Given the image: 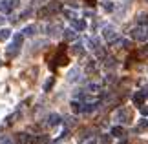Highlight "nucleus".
Here are the masks:
<instances>
[{
  "mask_svg": "<svg viewBox=\"0 0 148 144\" xmlns=\"http://www.w3.org/2000/svg\"><path fill=\"white\" fill-rule=\"evenodd\" d=\"M137 20H139V24H148V13H141L137 16Z\"/></svg>",
  "mask_w": 148,
  "mask_h": 144,
  "instance_id": "9b49d317",
  "label": "nucleus"
},
{
  "mask_svg": "<svg viewBox=\"0 0 148 144\" xmlns=\"http://www.w3.org/2000/svg\"><path fill=\"white\" fill-rule=\"evenodd\" d=\"M146 38H148V29H146Z\"/></svg>",
  "mask_w": 148,
  "mask_h": 144,
  "instance_id": "4be33fe9",
  "label": "nucleus"
},
{
  "mask_svg": "<svg viewBox=\"0 0 148 144\" xmlns=\"http://www.w3.org/2000/svg\"><path fill=\"white\" fill-rule=\"evenodd\" d=\"M143 100H145V93H143V91H139V93H135V95H134V102H135L137 106L143 104Z\"/></svg>",
  "mask_w": 148,
  "mask_h": 144,
  "instance_id": "423d86ee",
  "label": "nucleus"
},
{
  "mask_svg": "<svg viewBox=\"0 0 148 144\" xmlns=\"http://www.w3.org/2000/svg\"><path fill=\"white\" fill-rule=\"evenodd\" d=\"M31 13H33L31 9H26V11H22V15H20V16H22V18H26V16H31Z\"/></svg>",
  "mask_w": 148,
  "mask_h": 144,
  "instance_id": "f3484780",
  "label": "nucleus"
},
{
  "mask_svg": "<svg viewBox=\"0 0 148 144\" xmlns=\"http://www.w3.org/2000/svg\"><path fill=\"white\" fill-rule=\"evenodd\" d=\"M102 8H104L106 11H113V9H115V5H113V2H112V0H106V2L102 4Z\"/></svg>",
  "mask_w": 148,
  "mask_h": 144,
  "instance_id": "9d476101",
  "label": "nucleus"
},
{
  "mask_svg": "<svg viewBox=\"0 0 148 144\" xmlns=\"http://www.w3.org/2000/svg\"><path fill=\"white\" fill-rule=\"evenodd\" d=\"M73 27H75V29H79V31H84V29H86V22H84L82 18L73 20Z\"/></svg>",
  "mask_w": 148,
  "mask_h": 144,
  "instance_id": "39448f33",
  "label": "nucleus"
},
{
  "mask_svg": "<svg viewBox=\"0 0 148 144\" xmlns=\"http://www.w3.org/2000/svg\"><path fill=\"white\" fill-rule=\"evenodd\" d=\"M64 38H66V40H75V38H77V33L73 31V29H66V31H64Z\"/></svg>",
  "mask_w": 148,
  "mask_h": 144,
  "instance_id": "0eeeda50",
  "label": "nucleus"
},
{
  "mask_svg": "<svg viewBox=\"0 0 148 144\" xmlns=\"http://www.w3.org/2000/svg\"><path fill=\"white\" fill-rule=\"evenodd\" d=\"M84 15H86V16H95L93 11H84Z\"/></svg>",
  "mask_w": 148,
  "mask_h": 144,
  "instance_id": "6ab92c4d",
  "label": "nucleus"
},
{
  "mask_svg": "<svg viewBox=\"0 0 148 144\" xmlns=\"http://www.w3.org/2000/svg\"><path fill=\"white\" fill-rule=\"evenodd\" d=\"M141 113H143V115H148V106H141Z\"/></svg>",
  "mask_w": 148,
  "mask_h": 144,
  "instance_id": "a211bd4d",
  "label": "nucleus"
},
{
  "mask_svg": "<svg viewBox=\"0 0 148 144\" xmlns=\"http://www.w3.org/2000/svg\"><path fill=\"white\" fill-rule=\"evenodd\" d=\"M88 2V5H95V0H86Z\"/></svg>",
  "mask_w": 148,
  "mask_h": 144,
  "instance_id": "aec40b11",
  "label": "nucleus"
},
{
  "mask_svg": "<svg viewBox=\"0 0 148 144\" xmlns=\"http://www.w3.org/2000/svg\"><path fill=\"white\" fill-rule=\"evenodd\" d=\"M35 31H37V27H35V26H27L26 29H24V35H27V37H33V35H35Z\"/></svg>",
  "mask_w": 148,
  "mask_h": 144,
  "instance_id": "1a4fd4ad",
  "label": "nucleus"
},
{
  "mask_svg": "<svg viewBox=\"0 0 148 144\" xmlns=\"http://www.w3.org/2000/svg\"><path fill=\"white\" fill-rule=\"evenodd\" d=\"M90 144H95V142H90Z\"/></svg>",
  "mask_w": 148,
  "mask_h": 144,
  "instance_id": "5701e85b",
  "label": "nucleus"
},
{
  "mask_svg": "<svg viewBox=\"0 0 148 144\" xmlns=\"http://www.w3.org/2000/svg\"><path fill=\"white\" fill-rule=\"evenodd\" d=\"M102 37H104L106 40H113L115 38V29H113L112 26H106L104 29H102Z\"/></svg>",
  "mask_w": 148,
  "mask_h": 144,
  "instance_id": "f257e3e1",
  "label": "nucleus"
},
{
  "mask_svg": "<svg viewBox=\"0 0 148 144\" xmlns=\"http://www.w3.org/2000/svg\"><path fill=\"white\" fill-rule=\"evenodd\" d=\"M77 75H79V70L70 71V75H68V80H75V78H77Z\"/></svg>",
  "mask_w": 148,
  "mask_h": 144,
  "instance_id": "ddd939ff",
  "label": "nucleus"
},
{
  "mask_svg": "<svg viewBox=\"0 0 148 144\" xmlns=\"http://www.w3.org/2000/svg\"><path fill=\"white\" fill-rule=\"evenodd\" d=\"M46 8L49 9V13H59V11H62V4L57 2V0H53V2H49Z\"/></svg>",
  "mask_w": 148,
  "mask_h": 144,
  "instance_id": "f03ea898",
  "label": "nucleus"
},
{
  "mask_svg": "<svg viewBox=\"0 0 148 144\" xmlns=\"http://www.w3.org/2000/svg\"><path fill=\"white\" fill-rule=\"evenodd\" d=\"M0 24H4V16H0Z\"/></svg>",
  "mask_w": 148,
  "mask_h": 144,
  "instance_id": "412c9836",
  "label": "nucleus"
},
{
  "mask_svg": "<svg viewBox=\"0 0 148 144\" xmlns=\"http://www.w3.org/2000/svg\"><path fill=\"white\" fill-rule=\"evenodd\" d=\"M13 0H2V4H0V9L4 11V13H11V9H13Z\"/></svg>",
  "mask_w": 148,
  "mask_h": 144,
  "instance_id": "20e7f679",
  "label": "nucleus"
},
{
  "mask_svg": "<svg viewBox=\"0 0 148 144\" xmlns=\"http://www.w3.org/2000/svg\"><path fill=\"white\" fill-rule=\"evenodd\" d=\"M49 124H57V122H59V115H49Z\"/></svg>",
  "mask_w": 148,
  "mask_h": 144,
  "instance_id": "4468645a",
  "label": "nucleus"
},
{
  "mask_svg": "<svg viewBox=\"0 0 148 144\" xmlns=\"http://www.w3.org/2000/svg\"><path fill=\"white\" fill-rule=\"evenodd\" d=\"M132 37L137 38V40H145L146 38V33L143 31V27H134V29H132Z\"/></svg>",
  "mask_w": 148,
  "mask_h": 144,
  "instance_id": "7ed1b4c3",
  "label": "nucleus"
},
{
  "mask_svg": "<svg viewBox=\"0 0 148 144\" xmlns=\"http://www.w3.org/2000/svg\"><path fill=\"white\" fill-rule=\"evenodd\" d=\"M0 66H2V62H0Z\"/></svg>",
  "mask_w": 148,
  "mask_h": 144,
  "instance_id": "b1692460",
  "label": "nucleus"
},
{
  "mask_svg": "<svg viewBox=\"0 0 148 144\" xmlns=\"http://www.w3.org/2000/svg\"><path fill=\"white\" fill-rule=\"evenodd\" d=\"M112 133L115 135V137H123V135H124V131H123V128H113V130H112Z\"/></svg>",
  "mask_w": 148,
  "mask_h": 144,
  "instance_id": "f8f14e48",
  "label": "nucleus"
},
{
  "mask_svg": "<svg viewBox=\"0 0 148 144\" xmlns=\"http://www.w3.org/2000/svg\"><path fill=\"white\" fill-rule=\"evenodd\" d=\"M71 106H73V109H75V111H82V104H81V102H79V104H77V102H71Z\"/></svg>",
  "mask_w": 148,
  "mask_h": 144,
  "instance_id": "2eb2a0df",
  "label": "nucleus"
},
{
  "mask_svg": "<svg viewBox=\"0 0 148 144\" xmlns=\"http://www.w3.org/2000/svg\"><path fill=\"white\" fill-rule=\"evenodd\" d=\"M73 51H75L77 55H81V53H82V46H81V44H75V46H73Z\"/></svg>",
  "mask_w": 148,
  "mask_h": 144,
  "instance_id": "dca6fc26",
  "label": "nucleus"
},
{
  "mask_svg": "<svg viewBox=\"0 0 148 144\" xmlns=\"http://www.w3.org/2000/svg\"><path fill=\"white\" fill-rule=\"evenodd\" d=\"M9 37H11V31H9V29H0V42L8 40Z\"/></svg>",
  "mask_w": 148,
  "mask_h": 144,
  "instance_id": "6e6552de",
  "label": "nucleus"
}]
</instances>
